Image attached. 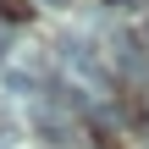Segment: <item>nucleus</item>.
I'll return each mask as SVG.
<instances>
[{
  "mask_svg": "<svg viewBox=\"0 0 149 149\" xmlns=\"http://www.w3.org/2000/svg\"><path fill=\"white\" fill-rule=\"evenodd\" d=\"M116 61H122L127 77H149V39H133V33H127V39L116 44Z\"/></svg>",
  "mask_w": 149,
  "mask_h": 149,
  "instance_id": "f257e3e1",
  "label": "nucleus"
},
{
  "mask_svg": "<svg viewBox=\"0 0 149 149\" xmlns=\"http://www.w3.org/2000/svg\"><path fill=\"white\" fill-rule=\"evenodd\" d=\"M0 88L17 94V100H28V94H39V77H33L28 66H11V61H6V66H0Z\"/></svg>",
  "mask_w": 149,
  "mask_h": 149,
  "instance_id": "f03ea898",
  "label": "nucleus"
},
{
  "mask_svg": "<svg viewBox=\"0 0 149 149\" xmlns=\"http://www.w3.org/2000/svg\"><path fill=\"white\" fill-rule=\"evenodd\" d=\"M33 127H39V133H44V138H50V144H66V133H72V127H66V116H61V111H39V116H33Z\"/></svg>",
  "mask_w": 149,
  "mask_h": 149,
  "instance_id": "7ed1b4c3",
  "label": "nucleus"
},
{
  "mask_svg": "<svg viewBox=\"0 0 149 149\" xmlns=\"http://www.w3.org/2000/svg\"><path fill=\"white\" fill-rule=\"evenodd\" d=\"M6 55H11V33L0 28V66H6Z\"/></svg>",
  "mask_w": 149,
  "mask_h": 149,
  "instance_id": "20e7f679",
  "label": "nucleus"
},
{
  "mask_svg": "<svg viewBox=\"0 0 149 149\" xmlns=\"http://www.w3.org/2000/svg\"><path fill=\"white\" fill-rule=\"evenodd\" d=\"M105 6H111V11H127V6H133V0H105Z\"/></svg>",
  "mask_w": 149,
  "mask_h": 149,
  "instance_id": "39448f33",
  "label": "nucleus"
},
{
  "mask_svg": "<svg viewBox=\"0 0 149 149\" xmlns=\"http://www.w3.org/2000/svg\"><path fill=\"white\" fill-rule=\"evenodd\" d=\"M33 6H50V11H55V6H66V0H33Z\"/></svg>",
  "mask_w": 149,
  "mask_h": 149,
  "instance_id": "423d86ee",
  "label": "nucleus"
},
{
  "mask_svg": "<svg viewBox=\"0 0 149 149\" xmlns=\"http://www.w3.org/2000/svg\"><path fill=\"white\" fill-rule=\"evenodd\" d=\"M144 39H149V33H144Z\"/></svg>",
  "mask_w": 149,
  "mask_h": 149,
  "instance_id": "0eeeda50",
  "label": "nucleus"
}]
</instances>
